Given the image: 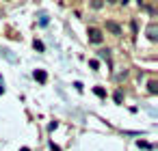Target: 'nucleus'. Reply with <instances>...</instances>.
<instances>
[{
	"mask_svg": "<svg viewBox=\"0 0 158 151\" xmlns=\"http://www.w3.org/2000/svg\"><path fill=\"white\" fill-rule=\"evenodd\" d=\"M123 78H128V69H123V71L117 76V80H123Z\"/></svg>",
	"mask_w": 158,
	"mask_h": 151,
	"instance_id": "nucleus-9",
	"label": "nucleus"
},
{
	"mask_svg": "<svg viewBox=\"0 0 158 151\" xmlns=\"http://www.w3.org/2000/svg\"><path fill=\"white\" fill-rule=\"evenodd\" d=\"M46 71H35V80H39V82H46Z\"/></svg>",
	"mask_w": 158,
	"mask_h": 151,
	"instance_id": "nucleus-6",
	"label": "nucleus"
},
{
	"mask_svg": "<svg viewBox=\"0 0 158 151\" xmlns=\"http://www.w3.org/2000/svg\"><path fill=\"white\" fill-rule=\"evenodd\" d=\"M91 7H93V9H102L104 5H102V2H91Z\"/></svg>",
	"mask_w": 158,
	"mask_h": 151,
	"instance_id": "nucleus-10",
	"label": "nucleus"
},
{
	"mask_svg": "<svg viewBox=\"0 0 158 151\" xmlns=\"http://www.w3.org/2000/svg\"><path fill=\"white\" fill-rule=\"evenodd\" d=\"M147 91H149L152 95L158 93V84H156V80H149V82H147Z\"/></svg>",
	"mask_w": 158,
	"mask_h": 151,
	"instance_id": "nucleus-4",
	"label": "nucleus"
},
{
	"mask_svg": "<svg viewBox=\"0 0 158 151\" xmlns=\"http://www.w3.org/2000/svg\"><path fill=\"white\" fill-rule=\"evenodd\" d=\"M2 91H5V82H2V80H0V93H2Z\"/></svg>",
	"mask_w": 158,
	"mask_h": 151,
	"instance_id": "nucleus-13",
	"label": "nucleus"
},
{
	"mask_svg": "<svg viewBox=\"0 0 158 151\" xmlns=\"http://www.w3.org/2000/svg\"><path fill=\"white\" fill-rule=\"evenodd\" d=\"M87 35H89V43H93V46H100L104 41V33L100 28H95V26H89Z\"/></svg>",
	"mask_w": 158,
	"mask_h": 151,
	"instance_id": "nucleus-1",
	"label": "nucleus"
},
{
	"mask_svg": "<svg viewBox=\"0 0 158 151\" xmlns=\"http://www.w3.org/2000/svg\"><path fill=\"white\" fill-rule=\"evenodd\" d=\"M50 149H52V151H61V149H59V147H56L54 142H50Z\"/></svg>",
	"mask_w": 158,
	"mask_h": 151,
	"instance_id": "nucleus-12",
	"label": "nucleus"
},
{
	"mask_svg": "<svg viewBox=\"0 0 158 151\" xmlns=\"http://www.w3.org/2000/svg\"><path fill=\"white\" fill-rule=\"evenodd\" d=\"M106 30H108L113 37H121V35H123V28H121L115 20H106Z\"/></svg>",
	"mask_w": 158,
	"mask_h": 151,
	"instance_id": "nucleus-2",
	"label": "nucleus"
},
{
	"mask_svg": "<svg viewBox=\"0 0 158 151\" xmlns=\"http://www.w3.org/2000/svg\"><path fill=\"white\" fill-rule=\"evenodd\" d=\"M121 99H123V93H121V91H117V93H115V101H117V104H121Z\"/></svg>",
	"mask_w": 158,
	"mask_h": 151,
	"instance_id": "nucleus-7",
	"label": "nucleus"
},
{
	"mask_svg": "<svg viewBox=\"0 0 158 151\" xmlns=\"http://www.w3.org/2000/svg\"><path fill=\"white\" fill-rule=\"evenodd\" d=\"M95 95H98V97H106V91H104V89H95Z\"/></svg>",
	"mask_w": 158,
	"mask_h": 151,
	"instance_id": "nucleus-8",
	"label": "nucleus"
},
{
	"mask_svg": "<svg viewBox=\"0 0 158 151\" xmlns=\"http://www.w3.org/2000/svg\"><path fill=\"white\" fill-rule=\"evenodd\" d=\"M156 30H158V24H156V22H152V24L147 26V39H149V41H156V39H158Z\"/></svg>",
	"mask_w": 158,
	"mask_h": 151,
	"instance_id": "nucleus-3",
	"label": "nucleus"
},
{
	"mask_svg": "<svg viewBox=\"0 0 158 151\" xmlns=\"http://www.w3.org/2000/svg\"><path fill=\"white\" fill-rule=\"evenodd\" d=\"M35 48H37V50L41 52V50H44V43H41V41H35Z\"/></svg>",
	"mask_w": 158,
	"mask_h": 151,
	"instance_id": "nucleus-11",
	"label": "nucleus"
},
{
	"mask_svg": "<svg viewBox=\"0 0 158 151\" xmlns=\"http://www.w3.org/2000/svg\"><path fill=\"white\" fill-rule=\"evenodd\" d=\"M98 56H100V58H106V61H108V58H110V50H108V48H106V50H100V52H98Z\"/></svg>",
	"mask_w": 158,
	"mask_h": 151,
	"instance_id": "nucleus-5",
	"label": "nucleus"
}]
</instances>
